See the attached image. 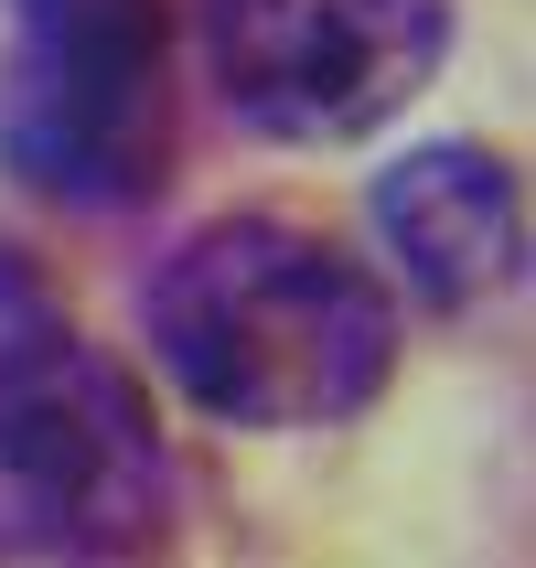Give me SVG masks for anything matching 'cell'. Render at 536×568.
Segmentation results:
<instances>
[{
  "mask_svg": "<svg viewBox=\"0 0 536 568\" xmlns=\"http://www.w3.org/2000/svg\"><path fill=\"white\" fill-rule=\"evenodd\" d=\"M376 236L418 312H483L526 257V204H515V172L494 151L429 140V151H397L376 172Z\"/></svg>",
  "mask_w": 536,
  "mask_h": 568,
  "instance_id": "obj_5",
  "label": "cell"
},
{
  "mask_svg": "<svg viewBox=\"0 0 536 568\" xmlns=\"http://www.w3.org/2000/svg\"><path fill=\"white\" fill-rule=\"evenodd\" d=\"M161 376L225 429H333L397 376V312L365 257L312 225L215 215L140 290Z\"/></svg>",
  "mask_w": 536,
  "mask_h": 568,
  "instance_id": "obj_1",
  "label": "cell"
},
{
  "mask_svg": "<svg viewBox=\"0 0 536 568\" xmlns=\"http://www.w3.org/2000/svg\"><path fill=\"white\" fill-rule=\"evenodd\" d=\"M0 161L54 204H140L172 161V0H22Z\"/></svg>",
  "mask_w": 536,
  "mask_h": 568,
  "instance_id": "obj_3",
  "label": "cell"
},
{
  "mask_svg": "<svg viewBox=\"0 0 536 568\" xmlns=\"http://www.w3.org/2000/svg\"><path fill=\"white\" fill-rule=\"evenodd\" d=\"M204 87L236 129L333 151L408 108L451 54V0H204Z\"/></svg>",
  "mask_w": 536,
  "mask_h": 568,
  "instance_id": "obj_4",
  "label": "cell"
},
{
  "mask_svg": "<svg viewBox=\"0 0 536 568\" xmlns=\"http://www.w3.org/2000/svg\"><path fill=\"white\" fill-rule=\"evenodd\" d=\"M172 515L151 397L75 322L0 333V547L11 558H129Z\"/></svg>",
  "mask_w": 536,
  "mask_h": 568,
  "instance_id": "obj_2",
  "label": "cell"
}]
</instances>
